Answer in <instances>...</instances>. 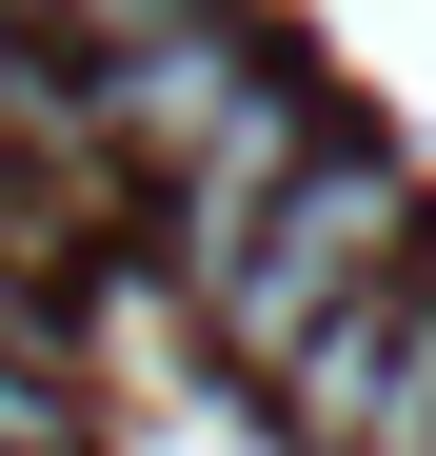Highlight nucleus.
Returning a JSON list of instances; mask_svg holds the SVG:
<instances>
[{
	"mask_svg": "<svg viewBox=\"0 0 436 456\" xmlns=\"http://www.w3.org/2000/svg\"><path fill=\"white\" fill-rule=\"evenodd\" d=\"M397 258H416V179L377 159V139H298V179H278L238 239L198 258V318L238 338L258 377H278V357H298V338L337 318L357 278H397Z\"/></svg>",
	"mask_w": 436,
	"mask_h": 456,
	"instance_id": "1",
	"label": "nucleus"
},
{
	"mask_svg": "<svg viewBox=\"0 0 436 456\" xmlns=\"http://www.w3.org/2000/svg\"><path fill=\"white\" fill-rule=\"evenodd\" d=\"M416 377H436V278L397 258V278H357L337 318H318L298 357H278V417H298L318 456H377V436L416 417Z\"/></svg>",
	"mask_w": 436,
	"mask_h": 456,
	"instance_id": "2",
	"label": "nucleus"
},
{
	"mask_svg": "<svg viewBox=\"0 0 436 456\" xmlns=\"http://www.w3.org/2000/svg\"><path fill=\"white\" fill-rule=\"evenodd\" d=\"M298 139H318V100H298V80H278V60H258V80H238V119H218L198 159L159 179V199H179V278H198L218 239H238V218H258L278 179H298Z\"/></svg>",
	"mask_w": 436,
	"mask_h": 456,
	"instance_id": "3",
	"label": "nucleus"
},
{
	"mask_svg": "<svg viewBox=\"0 0 436 456\" xmlns=\"http://www.w3.org/2000/svg\"><path fill=\"white\" fill-rule=\"evenodd\" d=\"M40 20L80 40V60H119V40H159V20H198V0H40Z\"/></svg>",
	"mask_w": 436,
	"mask_h": 456,
	"instance_id": "4",
	"label": "nucleus"
},
{
	"mask_svg": "<svg viewBox=\"0 0 436 456\" xmlns=\"http://www.w3.org/2000/svg\"><path fill=\"white\" fill-rule=\"evenodd\" d=\"M377 456H436V377H416V417H397V436H377Z\"/></svg>",
	"mask_w": 436,
	"mask_h": 456,
	"instance_id": "5",
	"label": "nucleus"
}]
</instances>
